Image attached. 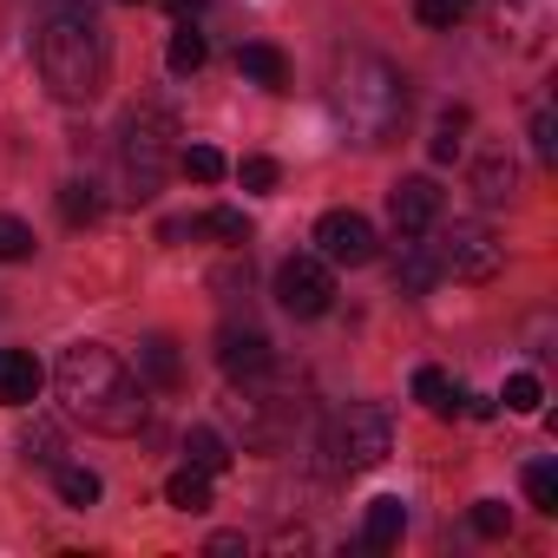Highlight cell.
Wrapping results in <instances>:
<instances>
[{
    "instance_id": "obj_1",
    "label": "cell",
    "mask_w": 558,
    "mask_h": 558,
    "mask_svg": "<svg viewBox=\"0 0 558 558\" xmlns=\"http://www.w3.org/2000/svg\"><path fill=\"white\" fill-rule=\"evenodd\" d=\"M34 66L47 80V93L60 106H93L106 93V73H112V47H106V27L86 0H53L34 27Z\"/></svg>"
},
{
    "instance_id": "obj_2",
    "label": "cell",
    "mask_w": 558,
    "mask_h": 558,
    "mask_svg": "<svg viewBox=\"0 0 558 558\" xmlns=\"http://www.w3.org/2000/svg\"><path fill=\"white\" fill-rule=\"evenodd\" d=\"M53 381H60V401L93 427V434H138L145 427V381L125 368V355L119 349H106V342H73L66 355H60V368H53Z\"/></svg>"
},
{
    "instance_id": "obj_3",
    "label": "cell",
    "mask_w": 558,
    "mask_h": 558,
    "mask_svg": "<svg viewBox=\"0 0 558 558\" xmlns=\"http://www.w3.org/2000/svg\"><path fill=\"white\" fill-rule=\"evenodd\" d=\"M336 119H342V132L355 138V145H388L395 132H401V119H408V80L388 66V60H375V53H355L342 73H336Z\"/></svg>"
},
{
    "instance_id": "obj_4",
    "label": "cell",
    "mask_w": 558,
    "mask_h": 558,
    "mask_svg": "<svg viewBox=\"0 0 558 558\" xmlns=\"http://www.w3.org/2000/svg\"><path fill=\"white\" fill-rule=\"evenodd\" d=\"M223 414H230V427L243 434V447L276 453V447H290V440H296L303 395H296V381H283L276 368H263V375H250V381H230Z\"/></svg>"
},
{
    "instance_id": "obj_5",
    "label": "cell",
    "mask_w": 558,
    "mask_h": 558,
    "mask_svg": "<svg viewBox=\"0 0 558 558\" xmlns=\"http://www.w3.org/2000/svg\"><path fill=\"white\" fill-rule=\"evenodd\" d=\"M171 138H178V119L165 106H132L125 125H119V184H125V204H151L165 171H171Z\"/></svg>"
},
{
    "instance_id": "obj_6",
    "label": "cell",
    "mask_w": 558,
    "mask_h": 558,
    "mask_svg": "<svg viewBox=\"0 0 558 558\" xmlns=\"http://www.w3.org/2000/svg\"><path fill=\"white\" fill-rule=\"evenodd\" d=\"M388 453H395V421H388V408L349 401V408L329 421V460H336V473H368V466H381Z\"/></svg>"
},
{
    "instance_id": "obj_7",
    "label": "cell",
    "mask_w": 558,
    "mask_h": 558,
    "mask_svg": "<svg viewBox=\"0 0 558 558\" xmlns=\"http://www.w3.org/2000/svg\"><path fill=\"white\" fill-rule=\"evenodd\" d=\"M434 263H440V276H453V283H493L499 276V263H506V243L486 230V223H453L440 243H434Z\"/></svg>"
},
{
    "instance_id": "obj_8",
    "label": "cell",
    "mask_w": 558,
    "mask_h": 558,
    "mask_svg": "<svg viewBox=\"0 0 558 558\" xmlns=\"http://www.w3.org/2000/svg\"><path fill=\"white\" fill-rule=\"evenodd\" d=\"M276 303H283V316H296V323L329 316V303H336L329 263L323 256H283V263H276Z\"/></svg>"
},
{
    "instance_id": "obj_9",
    "label": "cell",
    "mask_w": 558,
    "mask_h": 558,
    "mask_svg": "<svg viewBox=\"0 0 558 558\" xmlns=\"http://www.w3.org/2000/svg\"><path fill=\"white\" fill-rule=\"evenodd\" d=\"M316 250H323V263H349V269H362V263L381 256L375 223L362 210H323L316 217Z\"/></svg>"
},
{
    "instance_id": "obj_10",
    "label": "cell",
    "mask_w": 558,
    "mask_h": 558,
    "mask_svg": "<svg viewBox=\"0 0 558 558\" xmlns=\"http://www.w3.org/2000/svg\"><path fill=\"white\" fill-rule=\"evenodd\" d=\"M217 368H223L230 381H250V375L276 368V349H269V336H263L256 323H223V329H217Z\"/></svg>"
},
{
    "instance_id": "obj_11",
    "label": "cell",
    "mask_w": 558,
    "mask_h": 558,
    "mask_svg": "<svg viewBox=\"0 0 558 558\" xmlns=\"http://www.w3.org/2000/svg\"><path fill=\"white\" fill-rule=\"evenodd\" d=\"M388 223H395V236H427L440 223V184L434 178H401L388 191Z\"/></svg>"
},
{
    "instance_id": "obj_12",
    "label": "cell",
    "mask_w": 558,
    "mask_h": 558,
    "mask_svg": "<svg viewBox=\"0 0 558 558\" xmlns=\"http://www.w3.org/2000/svg\"><path fill=\"white\" fill-rule=\"evenodd\" d=\"M40 381H47V368H40L27 349H0V408L40 401Z\"/></svg>"
},
{
    "instance_id": "obj_13",
    "label": "cell",
    "mask_w": 558,
    "mask_h": 558,
    "mask_svg": "<svg viewBox=\"0 0 558 558\" xmlns=\"http://www.w3.org/2000/svg\"><path fill=\"white\" fill-rule=\"evenodd\" d=\"M138 381H151L158 395H178V388H184V355H178L171 336H151V342L138 349Z\"/></svg>"
},
{
    "instance_id": "obj_14",
    "label": "cell",
    "mask_w": 558,
    "mask_h": 558,
    "mask_svg": "<svg viewBox=\"0 0 558 558\" xmlns=\"http://www.w3.org/2000/svg\"><path fill=\"white\" fill-rule=\"evenodd\" d=\"M165 243H178V236H223V243H250V217L243 210H204V217H191V223H165L158 230Z\"/></svg>"
},
{
    "instance_id": "obj_15",
    "label": "cell",
    "mask_w": 558,
    "mask_h": 558,
    "mask_svg": "<svg viewBox=\"0 0 558 558\" xmlns=\"http://www.w3.org/2000/svg\"><path fill=\"white\" fill-rule=\"evenodd\" d=\"M395 283H401L408 296H427V290L440 283V263L427 256V243H421V236H401V256H395Z\"/></svg>"
},
{
    "instance_id": "obj_16",
    "label": "cell",
    "mask_w": 558,
    "mask_h": 558,
    "mask_svg": "<svg viewBox=\"0 0 558 558\" xmlns=\"http://www.w3.org/2000/svg\"><path fill=\"white\" fill-rule=\"evenodd\" d=\"M236 73H243V80H256V86H269V93H283V86H290V60L276 53L269 40L236 47Z\"/></svg>"
},
{
    "instance_id": "obj_17",
    "label": "cell",
    "mask_w": 558,
    "mask_h": 558,
    "mask_svg": "<svg viewBox=\"0 0 558 558\" xmlns=\"http://www.w3.org/2000/svg\"><path fill=\"white\" fill-rule=\"evenodd\" d=\"M473 191H480V204H506V197L519 191V165H512V151H486V158L473 165Z\"/></svg>"
},
{
    "instance_id": "obj_18",
    "label": "cell",
    "mask_w": 558,
    "mask_h": 558,
    "mask_svg": "<svg viewBox=\"0 0 558 558\" xmlns=\"http://www.w3.org/2000/svg\"><path fill=\"white\" fill-rule=\"evenodd\" d=\"M165 499H171L178 512H204V506H210V473L184 460V466H178V473L165 480Z\"/></svg>"
},
{
    "instance_id": "obj_19",
    "label": "cell",
    "mask_w": 558,
    "mask_h": 558,
    "mask_svg": "<svg viewBox=\"0 0 558 558\" xmlns=\"http://www.w3.org/2000/svg\"><path fill=\"white\" fill-rule=\"evenodd\" d=\"M401 532H408V506H401V499H375L362 538H368L375 551H388V545H401Z\"/></svg>"
},
{
    "instance_id": "obj_20",
    "label": "cell",
    "mask_w": 558,
    "mask_h": 558,
    "mask_svg": "<svg viewBox=\"0 0 558 558\" xmlns=\"http://www.w3.org/2000/svg\"><path fill=\"white\" fill-rule=\"evenodd\" d=\"M466 125H473V112H466V106H447V112L434 119V138H427L434 165H453V158H460V145H466L460 132H466Z\"/></svg>"
},
{
    "instance_id": "obj_21",
    "label": "cell",
    "mask_w": 558,
    "mask_h": 558,
    "mask_svg": "<svg viewBox=\"0 0 558 558\" xmlns=\"http://www.w3.org/2000/svg\"><path fill=\"white\" fill-rule=\"evenodd\" d=\"M414 401H421V408H434L440 421H453V414H460V395H453V381H447L440 368H414Z\"/></svg>"
},
{
    "instance_id": "obj_22",
    "label": "cell",
    "mask_w": 558,
    "mask_h": 558,
    "mask_svg": "<svg viewBox=\"0 0 558 558\" xmlns=\"http://www.w3.org/2000/svg\"><path fill=\"white\" fill-rule=\"evenodd\" d=\"M184 453H191V466H204L210 480L230 466V447H223V434H217V427H191V434H184Z\"/></svg>"
},
{
    "instance_id": "obj_23",
    "label": "cell",
    "mask_w": 558,
    "mask_h": 558,
    "mask_svg": "<svg viewBox=\"0 0 558 558\" xmlns=\"http://www.w3.org/2000/svg\"><path fill=\"white\" fill-rule=\"evenodd\" d=\"M53 486H60V499L80 506V512L99 506V473H93V466H73V460H66V466H53Z\"/></svg>"
},
{
    "instance_id": "obj_24",
    "label": "cell",
    "mask_w": 558,
    "mask_h": 558,
    "mask_svg": "<svg viewBox=\"0 0 558 558\" xmlns=\"http://www.w3.org/2000/svg\"><path fill=\"white\" fill-rule=\"evenodd\" d=\"M165 60H171V73H184V80H191V73H197V66L210 60V47H204V34H197V27L184 21V27L171 34V53H165Z\"/></svg>"
},
{
    "instance_id": "obj_25",
    "label": "cell",
    "mask_w": 558,
    "mask_h": 558,
    "mask_svg": "<svg viewBox=\"0 0 558 558\" xmlns=\"http://www.w3.org/2000/svg\"><path fill=\"white\" fill-rule=\"evenodd\" d=\"M60 217L80 230V223H99V191L86 184V178H73V184H60Z\"/></svg>"
},
{
    "instance_id": "obj_26",
    "label": "cell",
    "mask_w": 558,
    "mask_h": 558,
    "mask_svg": "<svg viewBox=\"0 0 558 558\" xmlns=\"http://www.w3.org/2000/svg\"><path fill=\"white\" fill-rule=\"evenodd\" d=\"M525 499H532L538 512H558V466H551V460H532V466H525Z\"/></svg>"
},
{
    "instance_id": "obj_27",
    "label": "cell",
    "mask_w": 558,
    "mask_h": 558,
    "mask_svg": "<svg viewBox=\"0 0 558 558\" xmlns=\"http://www.w3.org/2000/svg\"><path fill=\"white\" fill-rule=\"evenodd\" d=\"M178 171L197 178V184H217V178H223V151H217V145H191V151L178 158Z\"/></svg>"
},
{
    "instance_id": "obj_28",
    "label": "cell",
    "mask_w": 558,
    "mask_h": 558,
    "mask_svg": "<svg viewBox=\"0 0 558 558\" xmlns=\"http://www.w3.org/2000/svg\"><path fill=\"white\" fill-rule=\"evenodd\" d=\"M21 453H27V466H60V434L47 421H34V434H21Z\"/></svg>"
},
{
    "instance_id": "obj_29",
    "label": "cell",
    "mask_w": 558,
    "mask_h": 558,
    "mask_svg": "<svg viewBox=\"0 0 558 558\" xmlns=\"http://www.w3.org/2000/svg\"><path fill=\"white\" fill-rule=\"evenodd\" d=\"M34 256V230L21 217H0V263H27Z\"/></svg>"
},
{
    "instance_id": "obj_30",
    "label": "cell",
    "mask_w": 558,
    "mask_h": 558,
    "mask_svg": "<svg viewBox=\"0 0 558 558\" xmlns=\"http://www.w3.org/2000/svg\"><path fill=\"white\" fill-rule=\"evenodd\" d=\"M414 14H421V27H453L473 14V0H414Z\"/></svg>"
},
{
    "instance_id": "obj_31",
    "label": "cell",
    "mask_w": 558,
    "mask_h": 558,
    "mask_svg": "<svg viewBox=\"0 0 558 558\" xmlns=\"http://www.w3.org/2000/svg\"><path fill=\"white\" fill-rule=\"evenodd\" d=\"M506 408H512V414H538V408H545L538 375H512V381H506Z\"/></svg>"
},
{
    "instance_id": "obj_32",
    "label": "cell",
    "mask_w": 558,
    "mask_h": 558,
    "mask_svg": "<svg viewBox=\"0 0 558 558\" xmlns=\"http://www.w3.org/2000/svg\"><path fill=\"white\" fill-rule=\"evenodd\" d=\"M532 151H538V165H558V119L545 106L532 112Z\"/></svg>"
},
{
    "instance_id": "obj_33",
    "label": "cell",
    "mask_w": 558,
    "mask_h": 558,
    "mask_svg": "<svg viewBox=\"0 0 558 558\" xmlns=\"http://www.w3.org/2000/svg\"><path fill=\"white\" fill-rule=\"evenodd\" d=\"M236 178H243V191H276V184H283L276 158H243V165H236Z\"/></svg>"
},
{
    "instance_id": "obj_34",
    "label": "cell",
    "mask_w": 558,
    "mask_h": 558,
    "mask_svg": "<svg viewBox=\"0 0 558 558\" xmlns=\"http://www.w3.org/2000/svg\"><path fill=\"white\" fill-rule=\"evenodd\" d=\"M506 525H512V512H506L499 499H480V506H473V532H480V538H506Z\"/></svg>"
},
{
    "instance_id": "obj_35",
    "label": "cell",
    "mask_w": 558,
    "mask_h": 558,
    "mask_svg": "<svg viewBox=\"0 0 558 558\" xmlns=\"http://www.w3.org/2000/svg\"><path fill=\"white\" fill-rule=\"evenodd\" d=\"M197 8H204V0H165V14H178V21H191Z\"/></svg>"
},
{
    "instance_id": "obj_36",
    "label": "cell",
    "mask_w": 558,
    "mask_h": 558,
    "mask_svg": "<svg viewBox=\"0 0 558 558\" xmlns=\"http://www.w3.org/2000/svg\"><path fill=\"white\" fill-rule=\"evenodd\" d=\"M125 8H138V0H125Z\"/></svg>"
}]
</instances>
